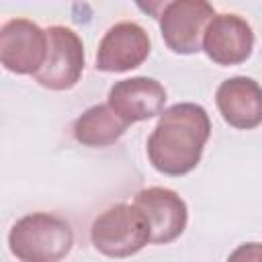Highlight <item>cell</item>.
<instances>
[{"instance_id":"cell-1","label":"cell","mask_w":262,"mask_h":262,"mask_svg":"<svg viewBox=\"0 0 262 262\" xmlns=\"http://www.w3.org/2000/svg\"><path fill=\"white\" fill-rule=\"evenodd\" d=\"M211 135V119L201 104L178 102L166 108L147 137V158L166 176H184L201 162Z\"/></svg>"},{"instance_id":"cell-2","label":"cell","mask_w":262,"mask_h":262,"mask_svg":"<svg viewBox=\"0 0 262 262\" xmlns=\"http://www.w3.org/2000/svg\"><path fill=\"white\" fill-rule=\"evenodd\" d=\"M72 246V225L53 213H29L8 231V248L20 262H59Z\"/></svg>"},{"instance_id":"cell-3","label":"cell","mask_w":262,"mask_h":262,"mask_svg":"<svg viewBox=\"0 0 262 262\" xmlns=\"http://www.w3.org/2000/svg\"><path fill=\"white\" fill-rule=\"evenodd\" d=\"M92 246L108 258H129L149 242V225L143 213L131 203H119L104 209L90 227Z\"/></svg>"},{"instance_id":"cell-4","label":"cell","mask_w":262,"mask_h":262,"mask_svg":"<svg viewBox=\"0 0 262 262\" xmlns=\"http://www.w3.org/2000/svg\"><path fill=\"white\" fill-rule=\"evenodd\" d=\"M215 16V8L205 0L166 2L160 12V33L168 49L190 55L203 49V35Z\"/></svg>"},{"instance_id":"cell-5","label":"cell","mask_w":262,"mask_h":262,"mask_svg":"<svg viewBox=\"0 0 262 262\" xmlns=\"http://www.w3.org/2000/svg\"><path fill=\"white\" fill-rule=\"evenodd\" d=\"M47 31V57L43 68L33 76L37 84L49 90H68L78 84L84 72V43L80 35L66 27L53 25Z\"/></svg>"},{"instance_id":"cell-6","label":"cell","mask_w":262,"mask_h":262,"mask_svg":"<svg viewBox=\"0 0 262 262\" xmlns=\"http://www.w3.org/2000/svg\"><path fill=\"white\" fill-rule=\"evenodd\" d=\"M47 57V31L29 18H10L0 27V63L12 74L35 76Z\"/></svg>"},{"instance_id":"cell-7","label":"cell","mask_w":262,"mask_h":262,"mask_svg":"<svg viewBox=\"0 0 262 262\" xmlns=\"http://www.w3.org/2000/svg\"><path fill=\"white\" fill-rule=\"evenodd\" d=\"M151 51V41L147 31L133 23L123 20L113 25L98 43L96 49V70L100 72H129L139 68Z\"/></svg>"},{"instance_id":"cell-8","label":"cell","mask_w":262,"mask_h":262,"mask_svg":"<svg viewBox=\"0 0 262 262\" xmlns=\"http://www.w3.org/2000/svg\"><path fill=\"white\" fill-rule=\"evenodd\" d=\"M133 205L143 213L147 225L151 244H170L176 237L182 235L188 223V209L182 196L178 192L164 188V186H151L143 188L135 194Z\"/></svg>"},{"instance_id":"cell-9","label":"cell","mask_w":262,"mask_h":262,"mask_svg":"<svg viewBox=\"0 0 262 262\" xmlns=\"http://www.w3.org/2000/svg\"><path fill=\"white\" fill-rule=\"evenodd\" d=\"M254 49V31L246 18L233 12L215 14L203 35V51L219 66L244 63Z\"/></svg>"},{"instance_id":"cell-10","label":"cell","mask_w":262,"mask_h":262,"mask_svg":"<svg viewBox=\"0 0 262 262\" xmlns=\"http://www.w3.org/2000/svg\"><path fill=\"white\" fill-rule=\"evenodd\" d=\"M166 88L147 76L119 80L108 90V106L129 125L164 113Z\"/></svg>"},{"instance_id":"cell-11","label":"cell","mask_w":262,"mask_h":262,"mask_svg":"<svg viewBox=\"0 0 262 262\" xmlns=\"http://www.w3.org/2000/svg\"><path fill=\"white\" fill-rule=\"evenodd\" d=\"M223 121L235 129H254L262 123V86L248 76H233L219 84L215 92Z\"/></svg>"},{"instance_id":"cell-12","label":"cell","mask_w":262,"mask_h":262,"mask_svg":"<svg viewBox=\"0 0 262 262\" xmlns=\"http://www.w3.org/2000/svg\"><path fill=\"white\" fill-rule=\"evenodd\" d=\"M127 127L129 123L123 121L108 104H94L74 121L72 133L76 141L86 147H106L113 145Z\"/></svg>"},{"instance_id":"cell-13","label":"cell","mask_w":262,"mask_h":262,"mask_svg":"<svg viewBox=\"0 0 262 262\" xmlns=\"http://www.w3.org/2000/svg\"><path fill=\"white\" fill-rule=\"evenodd\" d=\"M260 254H262V244L260 242H246L229 254L227 262H258Z\"/></svg>"},{"instance_id":"cell-14","label":"cell","mask_w":262,"mask_h":262,"mask_svg":"<svg viewBox=\"0 0 262 262\" xmlns=\"http://www.w3.org/2000/svg\"><path fill=\"white\" fill-rule=\"evenodd\" d=\"M258 262H262V254H260V258H258Z\"/></svg>"}]
</instances>
